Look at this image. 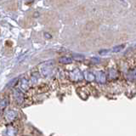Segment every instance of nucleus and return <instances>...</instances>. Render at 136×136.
<instances>
[{
	"label": "nucleus",
	"mask_w": 136,
	"mask_h": 136,
	"mask_svg": "<svg viewBox=\"0 0 136 136\" xmlns=\"http://www.w3.org/2000/svg\"><path fill=\"white\" fill-rule=\"evenodd\" d=\"M16 116H17V113L15 112V111H10L6 115V119L8 120L9 122H12L13 120H15L16 118Z\"/></svg>",
	"instance_id": "nucleus-1"
},
{
	"label": "nucleus",
	"mask_w": 136,
	"mask_h": 136,
	"mask_svg": "<svg viewBox=\"0 0 136 136\" xmlns=\"http://www.w3.org/2000/svg\"><path fill=\"white\" fill-rule=\"evenodd\" d=\"M97 81L99 83H105L106 81V77L103 72H99L98 76H97Z\"/></svg>",
	"instance_id": "nucleus-2"
},
{
	"label": "nucleus",
	"mask_w": 136,
	"mask_h": 136,
	"mask_svg": "<svg viewBox=\"0 0 136 136\" xmlns=\"http://www.w3.org/2000/svg\"><path fill=\"white\" fill-rule=\"evenodd\" d=\"M61 63H66V64H67V63H71L72 61H71V59H69V58H67V57H62L61 58V61H60Z\"/></svg>",
	"instance_id": "nucleus-3"
},
{
	"label": "nucleus",
	"mask_w": 136,
	"mask_h": 136,
	"mask_svg": "<svg viewBox=\"0 0 136 136\" xmlns=\"http://www.w3.org/2000/svg\"><path fill=\"white\" fill-rule=\"evenodd\" d=\"M123 48H124V45H119V46L115 47V48H113V50H112V51H113V52H116V53H117V52L121 51L122 50H123Z\"/></svg>",
	"instance_id": "nucleus-4"
},
{
	"label": "nucleus",
	"mask_w": 136,
	"mask_h": 136,
	"mask_svg": "<svg viewBox=\"0 0 136 136\" xmlns=\"http://www.w3.org/2000/svg\"><path fill=\"white\" fill-rule=\"evenodd\" d=\"M73 58H75V60H78V61H81L82 59L84 58V56L82 55H78V54H76V55H73Z\"/></svg>",
	"instance_id": "nucleus-5"
},
{
	"label": "nucleus",
	"mask_w": 136,
	"mask_h": 136,
	"mask_svg": "<svg viewBox=\"0 0 136 136\" xmlns=\"http://www.w3.org/2000/svg\"><path fill=\"white\" fill-rule=\"evenodd\" d=\"M7 105H8V100H2V103H1V106H2V108L3 109V108H4V106H7Z\"/></svg>",
	"instance_id": "nucleus-6"
},
{
	"label": "nucleus",
	"mask_w": 136,
	"mask_h": 136,
	"mask_svg": "<svg viewBox=\"0 0 136 136\" xmlns=\"http://www.w3.org/2000/svg\"><path fill=\"white\" fill-rule=\"evenodd\" d=\"M16 82H17V78H15V79L13 80V81H11V82H10V83H9L8 86H11L12 84H15V83Z\"/></svg>",
	"instance_id": "nucleus-7"
},
{
	"label": "nucleus",
	"mask_w": 136,
	"mask_h": 136,
	"mask_svg": "<svg viewBox=\"0 0 136 136\" xmlns=\"http://www.w3.org/2000/svg\"><path fill=\"white\" fill-rule=\"evenodd\" d=\"M131 75H132V77H133L134 79H136V70H134V72H131Z\"/></svg>",
	"instance_id": "nucleus-8"
},
{
	"label": "nucleus",
	"mask_w": 136,
	"mask_h": 136,
	"mask_svg": "<svg viewBox=\"0 0 136 136\" xmlns=\"http://www.w3.org/2000/svg\"><path fill=\"white\" fill-rule=\"evenodd\" d=\"M106 52H109V50H102V51H100V53L101 55H105V54H106Z\"/></svg>",
	"instance_id": "nucleus-9"
}]
</instances>
